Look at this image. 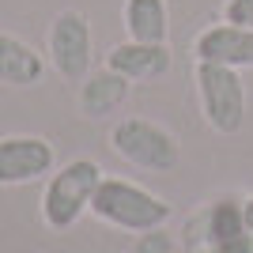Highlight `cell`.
Listing matches in <instances>:
<instances>
[{
    "label": "cell",
    "mask_w": 253,
    "mask_h": 253,
    "mask_svg": "<svg viewBox=\"0 0 253 253\" xmlns=\"http://www.w3.org/2000/svg\"><path fill=\"white\" fill-rule=\"evenodd\" d=\"M91 215L102 219L106 227H114V231L144 234V231L167 227L170 215H174V204H170L167 197H159V193L144 189L140 181L106 174V178L98 181L95 197H91Z\"/></svg>",
    "instance_id": "obj_1"
},
{
    "label": "cell",
    "mask_w": 253,
    "mask_h": 253,
    "mask_svg": "<svg viewBox=\"0 0 253 253\" xmlns=\"http://www.w3.org/2000/svg\"><path fill=\"white\" fill-rule=\"evenodd\" d=\"M102 178L106 170L95 159H68L64 167H57L45 178V189H42V223L49 231L76 227L91 211V197H95Z\"/></svg>",
    "instance_id": "obj_2"
},
{
    "label": "cell",
    "mask_w": 253,
    "mask_h": 253,
    "mask_svg": "<svg viewBox=\"0 0 253 253\" xmlns=\"http://www.w3.org/2000/svg\"><path fill=\"white\" fill-rule=\"evenodd\" d=\"M193 80H197L201 114H204V121H208L211 132H219V136H234V132H242L246 110H250L242 72H238V68H227V64L197 61Z\"/></svg>",
    "instance_id": "obj_3"
},
{
    "label": "cell",
    "mask_w": 253,
    "mask_h": 253,
    "mask_svg": "<svg viewBox=\"0 0 253 253\" xmlns=\"http://www.w3.org/2000/svg\"><path fill=\"white\" fill-rule=\"evenodd\" d=\"M110 148L121 155L128 167L151 170V174H170L181 163V144L170 128L155 125L148 117H121L110 128Z\"/></svg>",
    "instance_id": "obj_4"
},
{
    "label": "cell",
    "mask_w": 253,
    "mask_h": 253,
    "mask_svg": "<svg viewBox=\"0 0 253 253\" xmlns=\"http://www.w3.org/2000/svg\"><path fill=\"white\" fill-rule=\"evenodd\" d=\"M185 246L193 253H253V234L246 227L242 201L219 197L185 227Z\"/></svg>",
    "instance_id": "obj_5"
},
{
    "label": "cell",
    "mask_w": 253,
    "mask_h": 253,
    "mask_svg": "<svg viewBox=\"0 0 253 253\" xmlns=\"http://www.w3.org/2000/svg\"><path fill=\"white\" fill-rule=\"evenodd\" d=\"M49 64L64 80L72 84H84L91 76V64H95V42H91V23H87L84 11H61L57 19L49 23Z\"/></svg>",
    "instance_id": "obj_6"
},
{
    "label": "cell",
    "mask_w": 253,
    "mask_h": 253,
    "mask_svg": "<svg viewBox=\"0 0 253 253\" xmlns=\"http://www.w3.org/2000/svg\"><path fill=\"white\" fill-rule=\"evenodd\" d=\"M57 170V151L45 136L31 132H15V136H0V185H31L42 181Z\"/></svg>",
    "instance_id": "obj_7"
},
{
    "label": "cell",
    "mask_w": 253,
    "mask_h": 253,
    "mask_svg": "<svg viewBox=\"0 0 253 253\" xmlns=\"http://www.w3.org/2000/svg\"><path fill=\"white\" fill-rule=\"evenodd\" d=\"M193 57L208 64H227V68H253V31L238 23H211L193 38Z\"/></svg>",
    "instance_id": "obj_8"
},
{
    "label": "cell",
    "mask_w": 253,
    "mask_h": 253,
    "mask_svg": "<svg viewBox=\"0 0 253 253\" xmlns=\"http://www.w3.org/2000/svg\"><path fill=\"white\" fill-rule=\"evenodd\" d=\"M170 64H174V53H170L167 42H132V38H125L106 53V68L121 72L132 84H151V80L170 72Z\"/></svg>",
    "instance_id": "obj_9"
},
{
    "label": "cell",
    "mask_w": 253,
    "mask_h": 253,
    "mask_svg": "<svg viewBox=\"0 0 253 253\" xmlns=\"http://www.w3.org/2000/svg\"><path fill=\"white\" fill-rule=\"evenodd\" d=\"M42 76H45L42 53L34 45H27L23 38H15V34L0 31V84L34 87V84H42Z\"/></svg>",
    "instance_id": "obj_10"
},
{
    "label": "cell",
    "mask_w": 253,
    "mask_h": 253,
    "mask_svg": "<svg viewBox=\"0 0 253 253\" xmlns=\"http://www.w3.org/2000/svg\"><path fill=\"white\" fill-rule=\"evenodd\" d=\"M128 87H132V80H125L121 72H114V68H98V72H91L80 84V110H84L87 117H106L114 114V110H121L128 98Z\"/></svg>",
    "instance_id": "obj_11"
},
{
    "label": "cell",
    "mask_w": 253,
    "mask_h": 253,
    "mask_svg": "<svg viewBox=\"0 0 253 253\" xmlns=\"http://www.w3.org/2000/svg\"><path fill=\"white\" fill-rule=\"evenodd\" d=\"M125 34L132 42H167L170 8L167 0H125Z\"/></svg>",
    "instance_id": "obj_12"
},
{
    "label": "cell",
    "mask_w": 253,
    "mask_h": 253,
    "mask_svg": "<svg viewBox=\"0 0 253 253\" xmlns=\"http://www.w3.org/2000/svg\"><path fill=\"white\" fill-rule=\"evenodd\" d=\"M128 253H174V238L167 234V227L144 231V234H136V242L128 246Z\"/></svg>",
    "instance_id": "obj_13"
},
{
    "label": "cell",
    "mask_w": 253,
    "mask_h": 253,
    "mask_svg": "<svg viewBox=\"0 0 253 253\" xmlns=\"http://www.w3.org/2000/svg\"><path fill=\"white\" fill-rule=\"evenodd\" d=\"M223 19L253 31V0H223Z\"/></svg>",
    "instance_id": "obj_14"
},
{
    "label": "cell",
    "mask_w": 253,
    "mask_h": 253,
    "mask_svg": "<svg viewBox=\"0 0 253 253\" xmlns=\"http://www.w3.org/2000/svg\"><path fill=\"white\" fill-rule=\"evenodd\" d=\"M242 215H246V227H250V234H253V193L242 197Z\"/></svg>",
    "instance_id": "obj_15"
}]
</instances>
